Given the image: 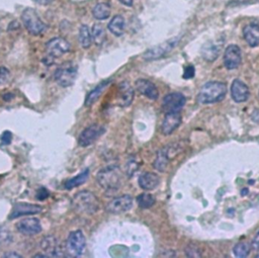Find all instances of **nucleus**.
I'll list each match as a JSON object with an SVG mask.
<instances>
[{
  "instance_id": "f03ea898",
  "label": "nucleus",
  "mask_w": 259,
  "mask_h": 258,
  "mask_svg": "<svg viewBox=\"0 0 259 258\" xmlns=\"http://www.w3.org/2000/svg\"><path fill=\"white\" fill-rule=\"evenodd\" d=\"M97 183L107 192L116 191L122 181V173L118 166L109 165L102 168L96 175Z\"/></svg>"
},
{
  "instance_id": "e433bc0d",
  "label": "nucleus",
  "mask_w": 259,
  "mask_h": 258,
  "mask_svg": "<svg viewBox=\"0 0 259 258\" xmlns=\"http://www.w3.org/2000/svg\"><path fill=\"white\" fill-rule=\"evenodd\" d=\"M48 197H49V192H48V190H47L45 187H41V188L38 190V194H37V199H38V200L44 201V200H46Z\"/></svg>"
},
{
  "instance_id": "f8f14e48",
  "label": "nucleus",
  "mask_w": 259,
  "mask_h": 258,
  "mask_svg": "<svg viewBox=\"0 0 259 258\" xmlns=\"http://www.w3.org/2000/svg\"><path fill=\"white\" fill-rule=\"evenodd\" d=\"M47 53L50 58H59L60 56L70 52V44L63 38H55L46 45Z\"/></svg>"
},
{
  "instance_id": "6ab92c4d",
  "label": "nucleus",
  "mask_w": 259,
  "mask_h": 258,
  "mask_svg": "<svg viewBox=\"0 0 259 258\" xmlns=\"http://www.w3.org/2000/svg\"><path fill=\"white\" fill-rule=\"evenodd\" d=\"M41 247L50 257H61L63 256L62 247L58 240L54 236H47L41 242Z\"/></svg>"
},
{
  "instance_id": "2eb2a0df",
  "label": "nucleus",
  "mask_w": 259,
  "mask_h": 258,
  "mask_svg": "<svg viewBox=\"0 0 259 258\" xmlns=\"http://www.w3.org/2000/svg\"><path fill=\"white\" fill-rule=\"evenodd\" d=\"M18 231L26 236L37 235L42 232V225L39 219L37 218H27L21 220L16 225Z\"/></svg>"
},
{
  "instance_id": "6e6552de",
  "label": "nucleus",
  "mask_w": 259,
  "mask_h": 258,
  "mask_svg": "<svg viewBox=\"0 0 259 258\" xmlns=\"http://www.w3.org/2000/svg\"><path fill=\"white\" fill-rule=\"evenodd\" d=\"M105 132V128L99 124H91L85 127L82 133L79 135L78 144L81 147H88L92 145L97 139L102 136Z\"/></svg>"
},
{
  "instance_id": "c9c22d12",
  "label": "nucleus",
  "mask_w": 259,
  "mask_h": 258,
  "mask_svg": "<svg viewBox=\"0 0 259 258\" xmlns=\"http://www.w3.org/2000/svg\"><path fill=\"white\" fill-rule=\"evenodd\" d=\"M2 142H3V144H5V145H9V144H11V142H12V139H13V134L10 132V131H6L3 135H2Z\"/></svg>"
},
{
  "instance_id": "473e14b6",
  "label": "nucleus",
  "mask_w": 259,
  "mask_h": 258,
  "mask_svg": "<svg viewBox=\"0 0 259 258\" xmlns=\"http://www.w3.org/2000/svg\"><path fill=\"white\" fill-rule=\"evenodd\" d=\"M185 254L188 257H201L202 256L200 249L193 244H190L187 246V248L185 249Z\"/></svg>"
},
{
  "instance_id": "a19ab883",
  "label": "nucleus",
  "mask_w": 259,
  "mask_h": 258,
  "mask_svg": "<svg viewBox=\"0 0 259 258\" xmlns=\"http://www.w3.org/2000/svg\"><path fill=\"white\" fill-rule=\"evenodd\" d=\"M5 257H17V258H21L22 257V255H20V254H17L16 252H11V253H8V254H6L5 255Z\"/></svg>"
},
{
  "instance_id": "9d476101",
  "label": "nucleus",
  "mask_w": 259,
  "mask_h": 258,
  "mask_svg": "<svg viewBox=\"0 0 259 258\" xmlns=\"http://www.w3.org/2000/svg\"><path fill=\"white\" fill-rule=\"evenodd\" d=\"M135 96V90L128 82L122 81L118 84L115 103L120 107H127L132 104Z\"/></svg>"
},
{
  "instance_id": "39448f33",
  "label": "nucleus",
  "mask_w": 259,
  "mask_h": 258,
  "mask_svg": "<svg viewBox=\"0 0 259 258\" xmlns=\"http://www.w3.org/2000/svg\"><path fill=\"white\" fill-rule=\"evenodd\" d=\"M86 247V239L82 231L76 230L69 234L66 243L65 250L70 257H79L83 254Z\"/></svg>"
},
{
  "instance_id": "2f4dec72",
  "label": "nucleus",
  "mask_w": 259,
  "mask_h": 258,
  "mask_svg": "<svg viewBox=\"0 0 259 258\" xmlns=\"http://www.w3.org/2000/svg\"><path fill=\"white\" fill-rule=\"evenodd\" d=\"M209 45V49H207L206 47H204V56H205V59L209 60V61H213L217 58V56L220 54V50H218L216 47H213L211 44H208Z\"/></svg>"
},
{
  "instance_id": "c85d7f7f",
  "label": "nucleus",
  "mask_w": 259,
  "mask_h": 258,
  "mask_svg": "<svg viewBox=\"0 0 259 258\" xmlns=\"http://www.w3.org/2000/svg\"><path fill=\"white\" fill-rule=\"evenodd\" d=\"M156 200L151 194H141L137 198V203L138 206L141 209H150L151 207L154 206Z\"/></svg>"
},
{
  "instance_id": "a211bd4d",
  "label": "nucleus",
  "mask_w": 259,
  "mask_h": 258,
  "mask_svg": "<svg viewBox=\"0 0 259 258\" xmlns=\"http://www.w3.org/2000/svg\"><path fill=\"white\" fill-rule=\"evenodd\" d=\"M231 95L234 101L240 103L249 98L250 91L248 86L241 80L235 79L231 85Z\"/></svg>"
},
{
  "instance_id": "f704fd0d",
  "label": "nucleus",
  "mask_w": 259,
  "mask_h": 258,
  "mask_svg": "<svg viewBox=\"0 0 259 258\" xmlns=\"http://www.w3.org/2000/svg\"><path fill=\"white\" fill-rule=\"evenodd\" d=\"M195 73H196V69L193 66L189 65L185 68L184 70V74H183V78L184 79H189V78H192L195 76Z\"/></svg>"
},
{
  "instance_id": "423d86ee",
  "label": "nucleus",
  "mask_w": 259,
  "mask_h": 258,
  "mask_svg": "<svg viewBox=\"0 0 259 258\" xmlns=\"http://www.w3.org/2000/svg\"><path fill=\"white\" fill-rule=\"evenodd\" d=\"M22 21L28 32L34 36H38L46 30V25L34 9L25 10L22 15Z\"/></svg>"
},
{
  "instance_id": "f3484780",
  "label": "nucleus",
  "mask_w": 259,
  "mask_h": 258,
  "mask_svg": "<svg viewBox=\"0 0 259 258\" xmlns=\"http://www.w3.org/2000/svg\"><path fill=\"white\" fill-rule=\"evenodd\" d=\"M135 87L141 94L148 97L149 99L156 100L159 97V91L156 85L150 80L138 79L135 83Z\"/></svg>"
},
{
  "instance_id": "7c9ffc66",
  "label": "nucleus",
  "mask_w": 259,
  "mask_h": 258,
  "mask_svg": "<svg viewBox=\"0 0 259 258\" xmlns=\"http://www.w3.org/2000/svg\"><path fill=\"white\" fill-rule=\"evenodd\" d=\"M140 164L141 163L138 161V159L136 157L130 158V160L127 161L126 166H125V173H126V175L128 177H132L137 172V170L139 169Z\"/></svg>"
},
{
  "instance_id": "5701e85b",
  "label": "nucleus",
  "mask_w": 259,
  "mask_h": 258,
  "mask_svg": "<svg viewBox=\"0 0 259 258\" xmlns=\"http://www.w3.org/2000/svg\"><path fill=\"white\" fill-rule=\"evenodd\" d=\"M124 20L121 16H115L108 24L109 32L115 37H120L124 32Z\"/></svg>"
},
{
  "instance_id": "f257e3e1",
  "label": "nucleus",
  "mask_w": 259,
  "mask_h": 258,
  "mask_svg": "<svg viewBox=\"0 0 259 258\" xmlns=\"http://www.w3.org/2000/svg\"><path fill=\"white\" fill-rule=\"evenodd\" d=\"M73 210L81 215H94L99 209V201L96 196L88 190L77 192L72 199Z\"/></svg>"
},
{
  "instance_id": "0eeeda50",
  "label": "nucleus",
  "mask_w": 259,
  "mask_h": 258,
  "mask_svg": "<svg viewBox=\"0 0 259 258\" xmlns=\"http://www.w3.org/2000/svg\"><path fill=\"white\" fill-rule=\"evenodd\" d=\"M179 43V38H172L163 44H160L158 46H155L148 51H146L143 55V58L146 61H153V60H158L166 56L168 53H170L175 46Z\"/></svg>"
},
{
  "instance_id": "aec40b11",
  "label": "nucleus",
  "mask_w": 259,
  "mask_h": 258,
  "mask_svg": "<svg viewBox=\"0 0 259 258\" xmlns=\"http://www.w3.org/2000/svg\"><path fill=\"white\" fill-rule=\"evenodd\" d=\"M160 183V177L153 172H145L139 177V185L145 190L155 189Z\"/></svg>"
},
{
  "instance_id": "4be33fe9",
  "label": "nucleus",
  "mask_w": 259,
  "mask_h": 258,
  "mask_svg": "<svg viewBox=\"0 0 259 258\" xmlns=\"http://www.w3.org/2000/svg\"><path fill=\"white\" fill-rule=\"evenodd\" d=\"M110 84V80H106V81H103L101 83H99L95 88H93L86 96L85 98V106L89 107L91 106L92 104H94L100 97V95L103 93V91L105 90V88Z\"/></svg>"
},
{
  "instance_id": "7ed1b4c3",
  "label": "nucleus",
  "mask_w": 259,
  "mask_h": 258,
  "mask_svg": "<svg viewBox=\"0 0 259 258\" xmlns=\"http://www.w3.org/2000/svg\"><path fill=\"white\" fill-rule=\"evenodd\" d=\"M227 84L219 81L206 83L200 90L198 101L203 104L215 103L224 99L227 94Z\"/></svg>"
},
{
  "instance_id": "20e7f679",
  "label": "nucleus",
  "mask_w": 259,
  "mask_h": 258,
  "mask_svg": "<svg viewBox=\"0 0 259 258\" xmlns=\"http://www.w3.org/2000/svg\"><path fill=\"white\" fill-rule=\"evenodd\" d=\"M78 73V67L73 62H65L55 71L54 79L61 87H70L74 84Z\"/></svg>"
},
{
  "instance_id": "ea45409f",
  "label": "nucleus",
  "mask_w": 259,
  "mask_h": 258,
  "mask_svg": "<svg viewBox=\"0 0 259 258\" xmlns=\"http://www.w3.org/2000/svg\"><path fill=\"white\" fill-rule=\"evenodd\" d=\"M120 4H122L125 7H132L133 6V0H119Z\"/></svg>"
},
{
  "instance_id": "c756f323",
  "label": "nucleus",
  "mask_w": 259,
  "mask_h": 258,
  "mask_svg": "<svg viewBox=\"0 0 259 258\" xmlns=\"http://www.w3.org/2000/svg\"><path fill=\"white\" fill-rule=\"evenodd\" d=\"M233 252L236 257H247L250 253V245L246 242H240L235 245V247L233 248Z\"/></svg>"
},
{
  "instance_id": "4c0bfd02",
  "label": "nucleus",
  "mask_w": 259,
  "mask_h": 258,
  "mask_svg": "<svg viewBox=\"0 0 259 258\" xmlns=\"http://www.w3.org/2000/svg\"><path fill=\"white\" fill-rule=\"evenodd\" d=\"M252 247L254 250L259 251V231L257 232V234L255 235L253 241H252Z\"/></svg>"
},
{
  "instance_id": "bb28decb",
  "label": "nucleus",
  "mask_w": 259,
  "mask_h": 258,
  "mask_svg": "<svg viewBox=\"0 0 259 258\" xmlns=\"http://www.w3.org/2000/svg\"><path fill=\"white\" fill-rule=\"evenodd\" d=\"M168 162H169V158H168V156L166 154L165 148H163V149H161L158 152V154L156 156V159H155V161L153 163V166H154V168L156 170L164 172L166 167H167V165H168Z\"/></svg>"
},
{
  "instance_id": "58836bf2",
  "label": "nucleus",
  "mask_w": 259,
  "mask_h": 258,
  "mask_svg": "<svg viewBox=\"0 0 259 258\" xmlns=\"http://www.w3.org/2000/svg\"><path fill=\"white\" fill-rule=\"evenodd\" d=\"M33 2H35L36 4L41 5V6H48L53 2V0H33Z\"/></svg>"
},
{
  "instance_id": "dca6fc26",
  "label": "nucleus",
  "mask_w": 259,
  "mask_h": 258,
  "mask_svg": "<svg viewBox=\"0 0 259 258\" xmlns=\"http://www.w3.org/2000/svg\"><path fill=\"white\" fill-rule=\"evenodd\" d=\"M181 123V115L179 112H166L162 121L161 132L164 135L172 134Z\"/></svg>"
},
{
  "instance_id": "cd10ccee",
  "label": "nucleus",
  "mask_w": 259,
  "mask_h": 258,
  "mask_svg": "<svg viewBox=\"0 0 259 258\" xmlns=\"http://www.w3.org/2000/svg\"><path fill=\"white\" fill-rule=\"evenodd\" d=\"M79 42L83 49H88L92 43V37L86 25H82L79 30Z\"/></svg>"
},
{
  "instance_id": "393cba45",
  "label": "nucleus",
  "mask_w": 259,
  "mask_h": 258,
  "mask_svg": "<svg viewBox=\"0 0 259 258\" xmlns=\"http://www.w3.org/2000/svg\"><path fill=\"white\" fill-rule=\"evenodd\" d=\"M92 15L93 17L98 20V21H104L109 18L110 16V7L106 3H101L98 4L94 7L92 10Z\"/></svg>"
},
{
  "instance_id": "412c9836",
  "label": "nucleus",
  "mask_w": 259,
  "mask_h": 258,
  "mask_svg": "<svg viewBox=\"0 0 259 258\" xmlns=\"http://www.w3.org/2000/svg\"><path fill=\"white\" fill-rule=\"evenodd\" d=\"M243 37L250 47H257L259 45V26L247 25L243 29Z\"/></svg>"
},
{
  "instance_id": "4468645a",
  "label": "nucleus",
  "mask_w": 259,
  "mask_h": 258,
  "mask_svg": "<svg viewBox=\"0 0 259 258\" xmlns=\"http://www.w3.org/2000/svg\"><path fill=\"white\" fill-rule=\"evenodd\" d=\"M242 62L241 49L237 45H230L227 47L224 54V65L227 69L233 70L239 67Z\"/></svg>"
},
{
  "instance_id": "a878e982",
  "label": "nucleus",
  "mask_w": 259,
  "mask_h": 258,
  "mask_svg": "<svg viewBox=\"0 0 259 258\" xmlns=\"http://www.w3.org/2000/svg\"><path fill=\"white\" fill-rule=\"evenodd\" d=\"M92 40L96 46H101L106 40V34L103 27L99 24H95L92 28Z\"/></svg>"
},
{
  "instance_id": "b1692460",
  "label": "nucleus",
  "mask_w": 259,
  "mask_h": 258,
  "mask_svg": "<svg viewBox=\"0 0 259 258\" xmlns=\"http://www.w3.org/2000/svg\"><path fill=\"white\" fill-rule=\"evenodd\" d=\"M88 176H89V169L86 168L81 173H79L77 176H74L71 179H68L64 183V187L67 190H70V189H72L74 187L80 186V185H82L83 183L86 182V180L88 179Z\"/></svg>"
},
{
  "instance_id": "1a4fd4ad",
  "label": "nucleus",
  "mask_w": 259,
  "mask_h": 258,
  "mask_svg": "<svg viewBox=\"0 0 259 258\" xmlns=\"http://www.w3.org/2000/svg\"><path fill=\"white\" fill-rule=\"evenodd\" d=\"M133 207V199L131 196L123 195L111 200L105 207L107 213L112 215H119L126 213Z\"/></svg>"
},
{
  "instance_id": "9b49d317",
  "label": "nucleus",
  "mask_w": 259,
  "mask_h": 258,
  "mask_svg": "<svg viewBox=\"0 0 259 258\" xmlns=\"http://www.w3.org/2000/svg\"><path fill=\"white\" fill-rule=\"evenodd\" d=\"M186 98L178 92L169 93L162 100V108L165 112H178L184 106Z\"/></svg>"
},
{
  "instance_id": "72a5a7b5",
  "label": "nucleus",
  "mask_w": 259,
  "mask_h": 258,
  "mask_svg": "<svg viewBox=\"0 0 259 258\" xmlns=\"http://www.w3.org/2000/svg\"><path fill=\"white\" fill-rule=\"evenodd\" d=\"M11 77V72L8 68L2 66L0 67V85L6 84Z\"/></svg>"
},
{
  "instance_id": "ddd939ff",
  "label": "nucleus",
  "mask_w": 259,
  "mask_h": 258,
  "mask_svg": "<svg viewBox=\"0 0 259 258\" xmlns=\"http://www.w3.org/2000/svg\"><path fill=\"white\" fill-rule=\"evenodd\" d=\"M43 211V207L39 205H33V204H27V203H17L13 207L12 213L9 216L10 220L17 219L23 216H31L39 214Z\"/></svg>"
}]
</instances>
